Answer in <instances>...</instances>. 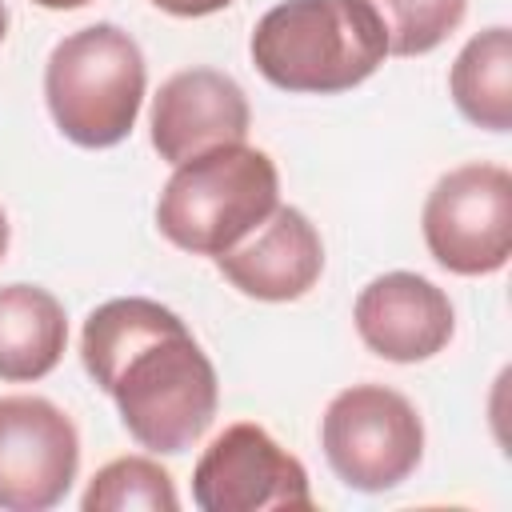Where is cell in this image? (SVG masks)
<instances>
[{"label": "cell", "instance_id": "obj_1", "mask_svg": "<svg viewBox=\"0 0 512 512\" xmlns=\"http://www.w3.org/2000/svg\"><path fill=\"white\" fill-rule=\"evenodd\" d=\"M80 360L148 452L192 448L216 416L220 384L212 360L188 324L156 300L120 296L100 304L84 320Z\"/></svg>", "mask_w": 512, "mask_h": 512}, {"label": "cell", "instance_id": "obj_2", "mask_svg": "<svg viewBox=\"0 0 512 512\" xmlns=\"http://www.w3.org/2000/svg\"><path fill=\"white\" fill-rule=\"evenodd\" d=\"M388 56L384 28L364 0H284L252 32L256 72L304 96H332L364 84Z\"/></svg>", "mask_w": 512, "mask_h": 512}, {"label": "cell", "instance_id": "obj_3", "mask_svg": "<svg viewBox=\"0 0 512 512\" xmlns=\"http://www.w3.org/2000/svg\"><path fill=\"white\" fill-rule=\"evenodd\" d=\"M276 204V164L268 152L240 140L176 164L160 192L156 224L176 248L192 256H220L260 228Z\"/></svg>", "mask_w": 512, "mask_h": 512}, {"label": "cell", "instance_id": "obj_4", "mask_svg": "<svg viewBox=\"0 0 512 512\" xmlns=\"http://www.w3.org/2000/svg\"><path fill=\"white\" fill-rule=\"evenodd\" d=\"M140 44L116 24H88L64 36L44 68V100L56 128L80 148L120 144L144 100Z\"/></svg>", "mask_w": 512, "mask_h": 512}, {"label": "cell", "instance_id": "obj_5", "mask_svg": "<svg viewBox=\"0 0 512 512\" xmlns=\"http://www.w3.org/2000/svg\"><path fill=\"white\" fill-rule=\"evenodd\" d=\"M320 444L348 488L388 492L416 472L424 456V424L396 388L352 384L324 408Z\"/></svg>", "mask_w": 512, "mask_h": 512}, {"label": "cell", "instance_id": "obj_6", "mask_svg": "<svg viewBox=\"0 0 512 512\" xmlns=\"http://www.w3.org/2000/svg\"><path fill=\"white\" fill-rule=\"evenodd\" d=\"M424 244L456 276L500 272L512 256V176L500 164H464L424 200Z\"/></svg>", "mask_w": 512, "mask_h": 512}, {"label": "cell", "instance_id": "obj_7", "mask_svg": "<svg viewBox=\"0 0 512 512\" xmlns=\"http://www.w3.org/2000/svg\"><path fill=\"white\" fill-rule=\"evenodd\" d=\"M192 500L204 512L312 508L304 464L260 424H228L196 460Z\"/></svg>", "mask_w": 512, "mask_h": 512}, {"label": "cell", "instance_id": "obj_8", "mask_svg": "<svg viewBox=\"0 0 512 512\" xmlns=\"http://www.w3.org/2000/svg\"><path fill=\"white\" fill-rule=\"evenodd\" d=\"M80 468L76 424L44 396H0V508H56Z\"/></svg>", "mask_w": 512, "mask_h": 512}, {"label": "cell", "instance_id": "obj_9", "mask_svg": "<svg viewBox=\"0 0 512 512\" xmlns=\"http://www.w3.org/2000/svg\"><path fill=\"white\" fill-rule=\"evenodd\" d=\"M252 112L244 88L216 68H184L168 76L152 100V148L168 164H184L220 144L248 136Z\"/></svg>", "mask_w": 512, "mask_h": 512}, {"label": "cell", "instance_id": "obj_10", "mask_svg": "<svg viewBox=\"0 0 512 512\" xmlns=\"http://www.w3.org/2000/svg\"><path fill=\"white\" fill-rule=\"evenodd\" d=\"M356 332L368 352L392 364H416L436 356L456 328L444 288L416 272H384L356 296Z\"/></svg>", "mask_w": 512, "mask_h": 512}, {"label": "cell", "instance_id": "obj_11", "mask_svg": "<svg viewBox=\"0 0 512 512\" xmlns=\"http://www.w3.org/2000/svg\"><path fill=\"white\" fill-rule=\"evenodd\" d=\"M216 268L224 280L268 304L300 300L324 272V244L312 220L300 208H272V216L252 228L240 244L216 256Z\"/></svg>", "mask_w": 512, "mask_h": 512}, {"label": "cell", "instance_id": "obj_12", "mask_svg": "<svg viewBox=\"0 0 512 512\" xmlns=\"http://www.w3.org/2000/svg\"><path fill=\"white\" fill-rule=\"evenodd\" d=\"M68 344V320L52 292L36 284L0 288V380L24 384L48 376Z\"/></svg>", "mask_w": 512, "mask_h": 512}, {"label": "cell", "instance_id": "obj_13", "mask_svg": "<svg viewBox=\"0 0 512 512\" xmlns=\"http://www.w3.org/2000/svg\"><path fill=\"white\" fill-rule=\"evenodd\" d=\"M448 88L456 108L488 132H508L512 128V32L504 24L472 36L452 72Z\"/></svg>", "mask_w": 512, "mask_h": 512}, {"label": "cell", "instance_id": "obj_14", "mask_svg": "<svg viewBox=\"0 0 512 512\" xmlns=\"http://www.w3.org/2000/svg\"><path fill=\"white\" fill-rule=\"evenodd\" d=\"M84 512H124V508H148V512H176L180 496L172 488V476L148 460V456H120L112 464H104L84 500Z\"/></svg>", "mask_w": 512, "mask_h": 512}, {"label": "cell", "instance_id": "obj_15", "mask_svg": "<svg viewBox=\"0 0 512 512\" xmlns=\"http://www.w3.org/2000/svg\"><path fill=\"white\" fill-rule=\"evenodd\" d=\"M364 4L376 12L392 56L432 52L460 28L468 8V0H364Z\"/></svg>", "mask_w": 512, "mask_h": 512}, {"label": "cell", "instance_id": "obj_16", "mask_svg": "<svg viewBox=\"0 0 512 512\" xmlns=\"http://www.w3.org/2000/svg\"><path fill=\"white\" fill-rule=\"evenodd\" d=\"M152 4L172 12V16H212V12L228 8L232 0H152Z\"/></svg>", "mask_w": 512, "mask_h": 512}, {"label": "cell", "instance_id": "obj_17", "mask_svg": "<svg viewBox=\"0 0 512 512\" xmlns=\"http://www.w3.org/2000/svg\"><path fill=\"white\" fill-rule=\"evenodd\" d=\"M32 4L52 8V12H68V8H84V4H92V0H32Z\"/></svg>", "mask_w": 512, "mask_h": 512}, {"label": "cell", "instance_id": "obj_18", "mask_svg": "<svg viewBox=\"0 0 512 512\" xmlns=\"http://www.w3.org/2000/svg\"><path fill=\"white\" fill-rule=\"evenodd\" d=\"M4 252H8V216L0 208V260H4Z\"/></svg>", "mask_w": 512, "mask_h": 512}, {"label": "cell", "instance_id": "obj_19", "mask_svg": "<svg viewBox=\"0 0 512 512\" xmlns=\"http://www.w3.org/2000/svg\"><path fill=\"white\" fill-rule=\"evenodd\" d=\"M4 32H8V8H4V0H0V40H4Z\"/></svg>", "mask_w": 512, "mask_h": 512}]
</instances>
